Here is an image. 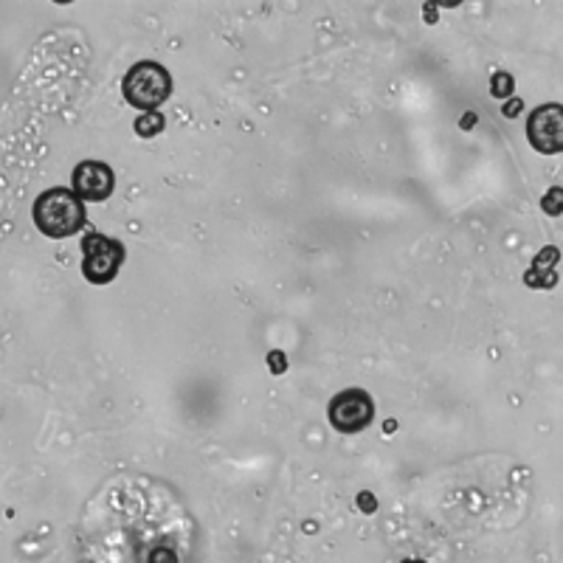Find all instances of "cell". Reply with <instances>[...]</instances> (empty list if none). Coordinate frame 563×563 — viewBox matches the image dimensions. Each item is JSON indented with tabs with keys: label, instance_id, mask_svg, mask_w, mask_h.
Returning a JSON list of instances; mask_svg holds the SVG:
<instances>
[{
	"label": "cell",
	"instance_id": "cell-1",
	"mask_svg": "<svg viewBox=\"0 0 563 563\" xmlns=\"http://www.w3.org/2000/svg\"><path fill=\"white\" fill-rule=\"evenodd\" d=\"M34 225L43 231L45 238L52 240H65L70 234H79L88 223V214H85V200L79 198L74 189L68 186H54V189H45L37 200H34L32 209Z\"/></svg>",
	"mask_w": 563,
	"mask_h": 563
},
{
	"label": "cell",
	"instance_id": "cell-2",
	"mask_svg": "<svg viewBox=\"0 0 563 563\" xmlns=\"http://www.w3.org/2000/svg\"><path fill=\"white\" fill-rule=\"evenodd\" d=\"M122 93L130 108L141 110V113H158L161 104L173 97V77L161 63L144 59L124 74Z\"/></svg>",
	"mask_w": 563,
	"mask_h": 563
},
{
	"label": "cell",
	"instance_id": "cell-3",
	"mask_svg": "<svg viewBox=\"0 0 563 563\" xmlns=\"http://www.w3.org/2000/svg\"><path fill=\"white\" fill-rule=\"evenodd\" d=\"M124 256H128V251H124L122 240L90 231L82 238V276L90 285H108L122 271Z\"/></svg>",
	"mask_w": 563,
	"mask_h": 563
},
{
	"label": "cell",
	"instance_id": "cell-4",
	"mask_svg": "<svg viewBox=\"0 0 563 563\" xmlns=\"http://www.w3.org/2000/svg\"><path fill=\"white\" fill-rule=\"evenodd\" d=\"M330 422L341 434H355V431L369 429L375 420V400L364 389H344L330 400Z\"/></svg>",
	"mask_w": 563,
	"mask_h": 563
},
{
	"label": "cell",
	"instance_id": "cell-5",
	"mask_svg": "<svg viewBox=\"0 0 563 563\" xmlns=\"http://www.w3.org/2000/svg\"><path fill=\"white\" fill-rule=\"evenodd\" d=\"M527 141L541 155L563 153V104H538L527 119Z\"/></svg>",
	"mask_w": 563,
	"mask_h": 563
},
{
	"label": "cell",
	"instance_id": "cell-6",
	"mask_svg": "<svg viewBox=\"0 0 563 563\" xmlns=\"http://www.w3.org/2000/svg\"><path fill=\"white\" fill-rule=\"evenodd\" d=\"M70 189L85 200V203H102L113 195L115 173L110 164L97 158L79 161L70 173Z\"/></svg>",
	"mask_w": 563,
	"mask_h": 563
},
{
	"label": "cell",
	"instance_id": "cell-7",
	"mask_svg": "<svg viewBox=\"0 0 563 563\" xmlns=\"http://www.w3.org/2000/svg\"><path fill=\"white\" fill-rule=\"evenodd\" d=\"M164 128H167L164 113H141L133 124L135 135H141V139H153V135H158Z\"/></svg>",
	"mask_w": 563,
	"mask_h": 563
},
{
	"label": "cell",
	"instance_id": "cell-8",
	"mask_svg": "<svg viewBox=\"0 0 563 563\" xmlns=\"http://www.w3.org/2000/svg\"><path fill=\"white\" fill-rule=\"evenodd\" d=\"M512 90H516V79L507 70H496L490 79V93L496 99H512Z\"/></svg>",
	"mask_w": 563,
	"mask_h": 563
},
{
	"label": "cell",
	"instance_id": "cell-9",
	"mask_svg": "<svg viewBox=\"0 0 563 563\" xmlns=\"http://www.w3.org/2000/svg\"><path fill=\"white\" fill-rule=\"evenodd\" d=\"M558 260H561V251H558V245H547V249H541V254H536L530 271H538V274H550V271H555Z\"/></svg>",
	"mask_w": 563,
	"mask_h": 563
},
{
	"label": "cell",
	"instance_id": "cell-10",
	"mask_svg": "<svg viewBox=\"0 0 563 563\" xmlns=\"http://www.w3.org/2000/svg\"><path fill=\"white\" fill-rule=\"evenodd\" d=\"M541 209H544V214H550V218L563 214V186H552L550 192L541 198Z\"/></svg>",
	"mask_w": 563,
	"mask_h": 563
},
{
	"label": "cell",
	"instance_id": "cell-11",
	"mask_svg": "<svg viewBox=\"0 0 563 563\" xmlns=\"http://www.w3.org/2000/svg\"><path fill=\"white\" fill-rule=\"evenodd\" d=\"M527 288H541L552 290L558 285V271H550V274H538V271H527L525 274Z\"/></svg>",
	"mask_w": 563,
	"mask_h": 563
},
{
	"label": "cell",
	"instance_id": "cell-12",
	"mask_svg": "<svg viewBox=\"0 0 563 563\" xmlns=\"http://www.w3.org/2000/svg\"><path fill=\"white\" fill-rule=\"evenodd\" d=\"M268 366H271V372H274V375H282V372L288 369V361H285V352H279V350H274L268 355Z\"/></svg>",
	"mask_w": 563,
	"mask_h": 563
},
{
	"label": "cell",
	"instance_id": "cell-13",
	"mask_svg": "<svg viewBox=\"0 0 563 563\" xmlns=\"http://www.w3.org/2000/svg\"><path fill=\"white\" fill-rule=\"evenodd\" d=\"M147 563H178V555L173 550H167V547H158V550H153Z\"/></svg>",
	"mask_w": 563,
	"mask_h": 563
},
{
	"label": "cell",
	"instance_id": "cell-14",
	"mask_svg": "<svg viewBox=\"0 0 563 563\" xmlns=\"http://www.w3.org/2000/svg\"><path fill=\"white\" fill-rule=\"evenodd\" d=\"M521 110H525V102H521V99L512 97V99H507L505 108H501V113H505L507 119H516V115H519Z\"/></svg>",
	"mask_w": 563,
	"mask_h": 563
},
{
	"label": "cell",
	"instance_id": "cell-15",
	"mask_svg": "<svg viewBox=\"0 0 563 563\" xmlns=\"http://www.w3.org/2000/svg\"><path fill=\"white\" fill-rule=\"evenodd\" d=\"M358 505L364 507L366 512H375V507H378V501H375V496H372V493H361V496H358Z\"/></svg>",
	"mask_w": 563,
	"mask_h": 563
},
{
	"label": "cell",
	"instance_id": "cell-16",
	"mask_svg": "<svg viewBox=\"0 0 563 563\" xmlns=\"http://www.w3.org/2000/svg\"><path fill=\"white\" fill-rule=\"evenodd\" d=\"M471 124H476V113H467L465 119H462V128H471Z\"/></svg>",
	"mask_w": 563,
	"mask_h": 563
},
{
	"label": "cell",
	"instance_id": "cell-17",
	"mask_svg": "<svg viewBox=\"0 0 563 563\" xmlns=\"http://www.w3.org/2000/svg\"><path fill=\"white\" fill-rule=\"evenodd\" d=\"M404 563H426V561H417V558H411V561H404Z\"/></svg>",
	"mask_w": 563,
	"mask_h": 563
}]
</instances>
